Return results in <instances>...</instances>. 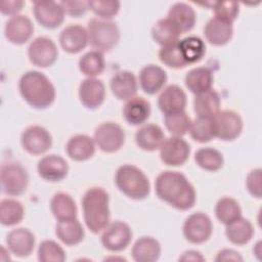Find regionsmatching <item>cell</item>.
Returning a JSON list of instances; mask_svg holds the SVG:
<instances>
[{"label":"cell","instance_id":"1","mask_svg":"<svg viewBox=\"0 0 262 262\" xmlns=\"http://www.w3.org/2000/svg\"><path fill=\"white\" fill-rule=\"evenodd\" d=\"M155 190L159 199L177 210L186 211L195 204L194 187L185 175L177 171L160 173L155 181Z\"/></svg>","mask_w":262,"mask_h":262},{"label":"cell","instance_id":"2","mask_svg":"<svg viewBox=\"0 0 262 262\" xmlns=\"http://www.w3.org/2000/svg\"><path fill=\"white\" fill-rule=\"evenodd\" d=\"M18 90L21 97L32 107L44 110L55 100V88L51 81L41 72H26L19 79Z\"/></svg>","mask_w":262,"mask_h":262},{"label":"cell","instance_id":"3","mask_svg":"<svg viewBox=\"0 0 262 262\" xmlns=\"http://www.w3.org/2000/svg\"><path fill=\"white\" fill-rule=\"evenodd\" d=\"M81 203L87 228L95 234L103 231L111 220L108 193L101 187H91L86 190Z\"/></svg>","mask_w":262,"mask_h":262},{"label":"cell","instance_id":"4","mask_svg":"<svg viewBox=\"0 0 262 262\" xmlns=\"http://www.w3.org/2000/svg\"><path fill=\"white\" fill-rule=\"evenodd\" d=\"M117 187L132 200H144L150 192V183L142 170L134 165H123L118 168L115 176Z\"/></svg>","mask_w":262,"mask_h":262},{"label":"cell","instance_id":"5","mask_svg":"<svg viewBox=\"0 0 262 262\" xmlns=\"http://www.w3.org/2000/svg\"><path fill=\"white\" fill-rule=\"evenodd\" d=\"M87 33L90 45L102 53L111 51L120 40V30L111 19L91 18L87 25Z\"/></svg>","mask_w":262,"mask_h":262},{"label":"cell","instance_id":"6","mask_svg":"<svg viewBox=\"0 0 262 262\" xmlns=\"http://www.w3.org/2000/svg\"><path fill=\"white\" fill-rule=\"evenodd\" d=\"M1 190L7 195H20L29 185V175L27 170L18 163H4L0 171Z\"/></svg>","mask_w":262,"mask_h":262},{"label":"cell","instance_id":"7","mask_svg":"<svg viewBox=\"0 0 262 262\" xmlns=\"http://www.w3.org/2000/svg\"><path fill=\"white\" fill-rule=\"evenodd\" d=\"M96 146L103 152L118 151L125 142L123 128L115 122H104L96 127L93 135Z\"/></svg>","mask_w":262,"mask_h":262},{"label":"cell","instance_id":"8","mask_svg":"<svg viewBox=\"0 0 262 262\" xmlns=\"http://www.w3.org/2000/svg\"><path fill=\"white\" fill-rule=\"evenodd\" d=\"M215 137L224 141L237 138L243 131V120L241 116L231 110L219 111L212 117Z\"/></svg>","mask_w":262,"mask_h":262},{"label":"cell","instance_id":"9","mask_svg":"<svg viewBox=\"0 0 262 262\" xmlns=\"http://www.w3.org/2000/svg\"><path fill=\"white\" fill-rule=\"evenodd\" d=\"M213 232V224L210 217L202 212L189 215L183 224V235L191 244L207 242Z\"/></svg>","mask_w":262,"mask_h":262},{"label":"cell","instance_id":"10","mask_svg":"<svg viewBox=\"0 0 262 262\" xmlns=\"http://www.w3.org/2000/svg\"><path fill=\"white\" fill-rule=\"evenodd\" d=\"M28 56L34 66L48 68L56 61L58 50L55 43L50 38L40 36L30 43L28 47Z\"/></svg>","mask_w":262,"mask_h":262},{"label":"cell","instance_id":"11","mask_svg":"<svg viewBox=\"0 0 262 262\" xmlns=\"http://www.w3.org/2000/svg\"><path fill=\"white\" fill-rule=\"evenodd\" d=\"M23 148L33 156L46 152L52 145V136L49 131L39 125L29 126L24 130L20 136Z\"/></svg>","mask_w":262,"mask_h":262},{"label":"cell","instance_id":"12","mask_svg":"<svg viewBox=\"0 0 262 262\" xmlns=\"http://www.w3.org/2000/svg\"><path fill=\"white\" fill-rule=\"evenodd\" d=\"M132 230L128 224L122 221L110 223L101 235V244L111 252H121L131 243Z\"/></svg>","mask_w":262,"mask_h":262},{"label":"cell","instance_id":"13","mask_svg":"<svg viewBox=\"0 0 262 262\" xmlns=\"http://www.w3.org/2000/svg\"><path fill=\"white\" fill-rule=\"evenodd\" d=\"M160 149V158L167 166H181L189 158V144L181 137L172 136L164 140Z\"/></svg>","mask_w":262,"mask_h":262},{"label":"cell","instance_id":"14","mask_svg":"<svg viewBox=\"0 0 262 262\" xmlns=\"http://www.w3.org/2000/svg\"><path fill=\"white\" fill-rule=\"evenodd\" d=\"M33 13L36 20L46 29L58 28L66 14L59 2L54 1H34Z\"/></svg>","mask_w":262,"mask_h":262},{"label":"cell","instance_id":"15","mask_svg":"<svg viewBox=\"0 0 262 262\" xmlns=\"http://www.w3.org/2000/svg\"><path fill=\"white\" fill-rule=\"evenodd\" d=\"M34 32V25L27 15L10 16L4 27L5 38L12 44L21 45L30 40Z\"/></svg>","mask_w":262,"mask_h":262},{"label":"cell","instance_id":"16","mask_svg":"<svg viewBox=\"0 0 262 262\" xmlns=\"http://www.w3.org/2000/svg\"><path fill=\"white\" fill-rule=\"evenodd\" d=\"M39 176L50 182H57L64 179L69 173L67 161L58 155H48L43 157L37 165Z\"/></svg>","mask_w":262,"mask_h":262},{"label":"cell","instance_id":"17","mask_svg":"<svg viewBox=\"0 0 262 262\" xmlns=\"http://www.w3.org/2000/svg\"><path fill=\"white\" fill-rule=\"evenodd\" d=\"M79 98L81 103L89 110L99 107L105 98V87L101 80L86 78L79 86Z\"/></svg>","mask_w":262,"mask_h":262},{"label":"cell","instance_id":"18","mask_svg":"<svg viewBox=\"0 0 262 262\" xmlns=\"http://www.w3.org/2000/svg\"><path fill=\"white\" fill-rule=\"evenodd\" d=\"M187 98L181 87L175 84L166 86L160 93L158 98L159 108L165 115L184 112Z\"/></svg>","mask_w":262,"mask_h":262},{"label":"cell","instance_id":"19","mask_svg":"<svg viewBox=\"0 0 262 262\" xmlns=\"http://www.w3.org/2000/svg\"><path fill=\"white\" fill-rule=\"evenodd\" d=\"M89 43L87 29L80 25H70L59 34V44L70 54L81 52Z\"/></svg>","mask_w":262,"mask_h":262},{"label":"cell","instance_id":"20","mask_svg":"<svg viewBox=\"0 0 262 262\" xmlns=\"http://www.w3.org/2000/svg\"><path fill=\"white\" fill-rule=\"evenodd\" d=\"M35 235L28 228H16L6 235V245L8 250L19 258L31 255L35 248Z\"/></svg>","mask_w":262,"mask_h":262},{"label":"cell","instance_id":"21","mask_svg":"<svg viewBox=\"0 0 262 262\" xmlns=\"http://www.w3.org/2000/svg\"><path fill=\"white\" fill-rule=\"evenodd\" d=\"M110 87L112 93L120 100H128L135 96L138 83L135 75L130 71H120L116 73L111 81Z\"/></svg>","mask_w":262,"mask_h":262},{"label":"cell","instance_id":"22","mask_svg":"<svg viewBox=\"0 0 262 262\" xmlns=\"http://www.w3.org/2000/svg\"><path fill=\"white\" fill-rule=\"evenodd\" d=\"M204 35L210 44L214 46H223L231 40L233 27L232 24L214 16L205 25Z\"/></svg>","mask_w":262,"mask_h":262},{"label":"cell","instance_id":"23","mask_svg":"<svg viewBox=\"0 0 262 262\" xmlns=\"http://www.w3.org/2000/svg\"><path fill=\"white\" fill-rule=\"evenodd\" d=\"M167 82L166 72L159 66L148 64L139 73V84L141 89L149 95L158 93Z\"/></svg>","mask_w":262,"mask_h":262},{"label":"cell","instance_id":"24","mask_svg":"<svg viewBox=\"0 0 262 262\" xmlns=\"http://www.w3.org/2000/svg\"><path fill=\"white\" fill-rule=\"evenodd\" d=\"M94 139L85 134H77L72 136L66 145L68 156L76 161L83 162L91 159L95 152Z\"/></svg>","mask_w":262,"mask_h":262},{"label":"cell","instance_id":"25","mask_svg":"<svg viewBox=\"0 0 262 262\" xmlns=\"http://www.w3.org/2000/svg\"><path fill=\"white\" fill-rule=\"evenodd\" d=\"M165 140V134L162 128L156 124H145L135 133V142L137 146L145 151L159 149Z\"/></svg>","mask_w":262,"mask_h":262},{"label":"cell","instance_id":"26","mask_svg":"<svg viewBox=\"0 0 262 262\" xmlns=\"http://www.w3.org/2000/svg\"><path fill=\"white\" fill-rule=\"evenodd\" d=\"M150 115L149 102L141 96H133L123 106V117L127 123L133 126L141 125L147 121Z\"/></svg>","mask_w":262,"mask_h":262},{"label":"cell","instance_id":"27","mask_svg":"<svg viewBox=\"0 0 262 262\" xmlns=\"http://www.w3.org/2000/svg\"><path fill=\"white\" fill-rule=\"evenodd\" d=\"M169 18L181 32V34L189 32L195 25L196 14L194 9L183 2H177L172 5L168 11Z\"/></svg>","mask_w":262,"mask_h":262},{"label":"cell","instance_id":"28","mask_svg":"<svg viewBox=\"0 0 262 262\" xmlns=\"http://www.w3.org/2000/svg\"><path fill=\"white\" fill-rule=\"evenodd\" d=\"M131 254L136 262H155L160 258L161 245L151 236H142L133 245Z\"/></svg>","mask_w":262,"mask_h":262},{"label":"cell","instance_id":"29","mask_svg":"<svg viewBox=\"0 0 262 262\" xmlns=\"http://www.w3.org/2000/svg\"><path fill=\"white\" fill-rule=\"evenodd\" d=\"M221 99L217 91L209 89L207 91L195 94L193 99V111L198 117H214L220 108Z\"/></svg>","mask_w":262,"mask_h":262},{"label":"cell","instance_id":"30","mask_svg":"<svg viewBox=\"0 0 262 262\" xmlns=\"http://www.w3.org/2000/svg\"><path fill=\"white\" fill-rule=\"evenodd\" d=\"M55 234L64 245L75 246L84 239L85 231L80 221L75 218L58 221L55 226Z\"/></svg>","mask_w":262,"mask_h":262},{"label":"cell","instance_id":"31","mask_svg":"<svg viewBox=\"0 0 262 262\" xmlns=\"http://www.w3.org/2000/svg\"><path fill=\"white\" fill-rule=\"evenodd\" d=\"M213 81V73L209 68L206 67H196L190 70L184 79L186 88L194 94H199L211 89Z\"/></svg>","mask_w":262,"mask_h":262},{"label":"cell","instance_id":"32","mask_svg":"<svg viewBox=\"0 0 262 262\" xmlns=\"http://www.w3.org/2000/svg\"><path fill=\"white\" fill-rule=\"evenodd\" d=\"M50 210L57 221L77 218V206L74 199L66 192H56L50 201Z\"/></svg>","mask_w":262,"mask_h":262},{"label":"cell","instance_id":"33","mask_svg":"<svg viewBox=\"0 0 262 262\" xmlns=\"http://www.w3.org/2000/svg\"><path fill=\"white\" fill-rule=\"evenodd\" d=\"M225 234L231 244L243 246L252 239L254 234V227L248 219L239 217L238 219L226 225Z\"/></svg>","mask_w":262,"mask_h":262},{"label":"cell","instance_id":"34","mask_svg":"<svg viewBox=\"0 0 262 262\" xmlns=\"http://www.w3.org/2000/svg\"><path fill=\"white\" fill-rule=\"evenodd\" d=\"M180 35L181 32L178 30V28L167 17L159 19L151 29L152 39L161 46L179 41Z\"/></svg>","mask_w":262,"mask_h":262},{"label":"cell","instance_id":"35","mask_svg":"<svg viewBox=\"0 0 262 262\" xmlns=\"http://www.w3.org/2000/svg\"><path fill=\"white\" fill-rule=\"evenodd\" d=\"M179 48L187 64L200 61L206 53L205 42L198 36H188L179 40Z\"/></svg>","mask_w":262,"mask_h":262},{"label":"cell","instance_id":"36","mask_svg":"<svg viewBox=\"0 0 262 262\" xmlns=\"http://www.w3.org/2000/svg\"><path fill=\"white\" fill-rule=\"evenodd\" d=\"M105 68L103 53L97 50H91L82 55L79 59L80 72L88 78H95L100 75Z\"/></svg>","mask_w":262,"mask_h":262},{"label":"cell","instance_id":"37","mask_svg":"<svg viewBox=\"0 0 262 262\" xmlns=\"http://www.w3.org/2000/svg\"><path fill=\"white\" fill-rule=\"evenodd\" d=\"M25 216V209L20 202L13 199H3L0 203V222L4 226L18 224Z\"/></svg>","mask_w":262,"mask_h":262},{"label":"cell","instance_id":"38","mask_svg":"<svg viewBox=\"0 0 262 262\" xmlns=\"http://www.w3.org/2000/svg\"><path fill=\"white\" fill-rule=\"evenodd\" d=\"M215 215L224 225H228L242 217V209L236 200L230 196H223L216 203Z\"/></svg>","mask_w":262,"mask_h":262},{"label":"cell","instance_id":"39","mask_svg":"<svg viewBox=\"0 0 262 262\" xmlns=\"http://www.w3.org/2000/svg\"><path fill=\"white\" fill-rule=\"evenodd\" d=\"M194 161L206 171L215 172L222 168L224 159L222 154L213 147H202L194 154Z\"/></svg>","mask_w":262,"mask_h":262},{"label":"cell","instance_id":"40","mask_svg":"<svg viewBox=\"0 0 262 262\" xmlns=\"http://www.w3.org/2000/svg\"><path fill=\"white\" fill-rule=\"evenodd\" d=\"M188 132L191 138L200 143L212 140L215 137L212 118L198 117L195 120L191 121Z\"/></svg>","mask_w":262,"mask_h":262},{"label":"cell","instance_id":"41","mask_svg":"<svg viewBox=\"0 0 262 262\" xmlns=\"http://www.w3.org/2000/svg\"><path fill=\"white\" fill-rule=\"evenodd\" d=\"M164 123L167 130L173 136L181 137L188 132L191 124V119L184 111L180 113L165 115Z\"/></svg>","mask_w":262,"mask_h":262},{"label":"cell","instance_id":"42","mask_svg":"<svg viewBox=\"0 0 262 262\" xmlns=\"http://www.w3.org/2000/svg\"><path fill=\"white\" fill-rule=\"evenodd\" d=\"M160 60L171 69H182L187 66L179 48V41L162 46L159 51Z\"/></svg>","mask_w":262,"mask_h":262},{"label":"cell","instance_id":"43","mask_svg":"<svg viewBox=\"0 0 262 262\" xmlns=\"http://www.w3.org/2000/svg\"><path fill=\"white\" fill-rule=\"evenodd\" d=\"M37 256L41 262H63L67 259L64 250L51 239L41 242L38 247Z\"/></svg>","mask_w":262,"mask_h":262},{"label":"cell","instance_id":"44","mask_svg":"<svg viewBox=\"0 0 262 262\" xmlns=\"http://www.w3.org/2000/svg\"><path fill=\"white\" fill-rule=\"evenodd\" d=\"M88 6L99 18L111 19L119 12L121 3L117 0H91L88 1Z\"/></svg>","mask_w":262,"mask_h":262},{"label":"cell","instance_id":"45","mask_svg":"<svg viewBox=\"0 0 262 262\" xmlns=\"http://www.w3.org/2000/svg\"><path fill=\"white\" fill-rule=\"evenodd\" d=\"M215 17L232 24L239 13V5L233 1H219L213 5Z\"/></svg>","mask_w":262,"mask_h":262},{"label":"cell","instance_id":"46","mask_svg":"<svg viewBox=\"0 0 262 262\" xmlns=\"http://www.w3.org/2000/svg\"><path fill=\"white\" fill-rule=\"evenodd\" d=\"M262 170L260 168L250 171L247 175L246 186L251 195L256 199H261L262 195Z\"/></svg>","mask_w":262,"mask_h":262},{"label":"cell","instance_id":"47","mask_svg":"<svg viewBox=\"0 0 262 262\" xmlns=\"http://www.w3.org/2000/svg\"><path fill=\"white\" fill-rule=\"evenodd\" d=\"M66 14L72 17H79L87 12L89 9L88 1H78V0H64L59 2Z\"/></svg>","mask_w":262,"mask_h":262},{"label":"cell","instance_id":"48","mask_svg":"<svg viewBox=\"0 0 262 262\" xmlns=\"http://www.w3.org/2000/svg\"><path fill=\"white\" fill-rule=\"evenodd\" d=\"M25 2L21 0H12V1H2L0 3V10L5 15H17L18 12L23 9Z\"/></svg>","mask_w":262,"mask_h":262},{"label":"cell","instance_id":"49","mask_svg":"<svg viewBox=\"0 0 262 262\" xmlns=\"http://www.w3.org/2000/svg\"><path fill=\"white\" fill-rule=\"evenodd\" d=\"M215 261H243L242 256L234 250L231 249H223L217 253Z\"/></svg>","mask_w":262,"mask_h":262},{"label":"cell","instance_id":"50","mask_svg":"<svg viewBox=\"0 0 262 262\" xmlns=\"http://www.w3.org/2000/svg\"><path fill=\"white\" fill-rule=\"evenodd\" d=\"M180 261H205V258L202 256V254L194 250L186 251L182 254L181 257H179Z\"/></svg>","mask_w":262,"mask_h":262}]
</instances>
